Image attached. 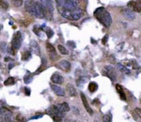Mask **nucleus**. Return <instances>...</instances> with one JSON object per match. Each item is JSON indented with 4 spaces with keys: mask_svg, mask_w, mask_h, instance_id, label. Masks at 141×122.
I'll use <instances>...</instances> for the list:
<instances>
[{
    "mask_svg": "<svg viewBox=\"0 0 141 122\" xmlns=\"http://www.w3.org/2000/svg\"><path fill=\"white\" fill-rule=\"evenodd\" d=\"M94 17L106 27H110L112 22L110 13L106 10V8H102V7L96 9L95 12H94Z\"/></svg>",
    "mask_w": 141,
    "mask_h": 122,
    "instance_id": "f257e3e1",
    "label": "nucleus"
},
{
    "mask_svg": "<svg viewBox=\"0 0 141 122\" xmlns=\"http://www.w3.org/2000/svg\"><path fill=\"white\" fill-rule=\"evenodd\" d=\"M59 13L61 14L62 17H64L66 19L71 20V21H77L83 17V9L80 8H77L74 9H64L60 8L59 9Z\"/></svg>",
    "mask_w": 141,
    "mask_h": 122,
    "instance_id": "f03ea898",
    "label": "nucleus"
},
{
    "mask_svg": "<svg viewBox=\"0 0 141 122\" xmlns=\"http://www.w3.org/2000/svg\"><path fill=\"white\" fill-rule=\"evenodd\" d=\"M40 3H41L44 9L45 17L48 20H51L53 17L54 13V3L53 0H40Z\"/></svg>",
    "mask_w": 141,
    "mask_h": 122,
    "instance_id": "7ed1b4c3",
    "label": "nucleus"
},
{
    "mask_svg": "<svg viewBox=\"0 0 141 122\" xmlns=\"http://www.w3.org/2000/svg\"><path fill=\"white\" fill-rule=\"evenodd\" d=\"M58 9H74L79 7L78 0H57Z\"/></svg>",
    "mask_w": 141,
    "mask_h": 122,
    "instance_id": "20e7f679",
    "label": "nucleus"
},
{
    "mask_svg": "<svg viewBox=\"0 0 141 122\" xmlns=\"http://www.w3.org/2000/svg\"><path fill=\"white\" fill-rule=\"evenodd\" d=\"M30 13L31 15H33L34 17H36L37 18H44L45 17V13H44V9L42 7L41 3L40 2H36L34 3L33 7L31 8L30 11Z\"/></svg>",
    "mask_w": 141,
    "mask_h": 122,
    "instance_id": "39448f33",
    "label": "nucleus"
},
{
    "mask_svg": "<svg viewBox=\"0 0 141 122\" xmlns=\"http://www.w3.org/2000/svg\"><path fill=\"white\" fill-rule=\"evenodd\" d=\"M22 34L20 31H17L14 34L13 41H12V50H13V53L14 54V51H17L18 49L22 46Z\"/></svg>",
    "mask_w": 141,
    "mask_h": 122,
    "instance_id": "423d86ee",
    "label": "nucleus"
},
{
    "mask_svg": "<svg viewBox=\"0 0 141 122\" xmlns=\"http://www.w3.org/2000/svg\"><path fill=\"white\" fill-rule=\"evenodd\" d=\"M102 74L105 76L108 77L112 82L116 81V73L115 71V69L111 65L105 66L102 69Z\"/></svg>",
    "mask_w": 141,
    "mask_h": 122,
    "instance_id": "0eeeda50",
    "label": "nucleus"
},
{
    "mask_svg": "<svg viewBox=\"0 0 141 122\" xmlns=\"http://www.w3.org/2000/svg\"><path fill=\"white\" fill-rule=\"evenodd\" d=\"M1 117L5 122H12L13 121V116L12 111L3 107H1Z\"/></svg>",
    "mask_w": 141,
    "mask_h": 122,
    "instance_id": "6e6552de",
    "label": "nucleus"
},
{
    "mask_svg": "<svg viewBox=\"0 0 141 122\" xmlns=\"http://www.w3.org/2000/svg\"><path fill=\"white\" fill-rule=\"evenodd\" d=\"M121 13L123 16V17H125L128 21H133L135 18V11H133L130 8H123L121 11Z\"/></svg>",
    "mask_w": 141,
    "mask_h": 122,
    "instance_id": "1a4fd4ad",
    "label": "nucleus"
},
{
    "mask_svg": "<svg viewBox=\"0 0 141 122\" xmlns=\"http://www.w3.org/2000/svg\"><path fill=\"white\" fill-rule=\"evenodd\" d=\"M46 47L47 51H48V54H49V56H50V60L53 61L57 60L59 59V56L57 55V53H56L55 47H54L50 43H46Z\"/></svg>",
    "mask_w": 141,
    "mask_h": 122,
    "instance_id": "9d476101",
    "label": "nucleus"
},
{
    "mask_svg": "<svg viewBox=\"0 0 141 122\" xmlns=\"http://www.w3.org/2000/svg\"><path fill=\"white\" fill-rule=\"evenodd\" d=\"M128 7L133 11L141 13V0H133L128 3Z\"/></svg>",
    "mask_w": 141,
    "mask_h": 122,
    "instance_id": "9b49d317",
    "label": "nucleus"
},
{
    "mask_svg": "<svg viewBox=\"0 0 141 122\" xmlns=\"http://www.w3.org/2000/svg\"><path fill=\"white\" fill-rule=\"evenodd\" d=\"M57 66L60 68L61 70H63V71L64 72H69L70 69H71V64H70L68 60H61L58 64Z\"/></svg>",
    "mask_w": 141,
    "mask_h": 122,
    "instance_id": "f8f14e48",
    "label": "nucleus"
},
{
    "mask_svg": "<svg viewBox=\"0 0 141 122\" xmlns=\"http://www.w3.org/2000/svg\"><path fill=\"white\" fill-rule=\"evenodd\" d=\"M50 88L53 90L54 92L57 96H59V97H64L65 95V92L61 87L55 85V84H50Z\"/></svg>",
    "mask_w": 141,
    "mask_h": 122,
    "instance_id": "ddd939ff",
    "label": "nucleus"
},
{
    "mask_svg": "<svg viewBox=\"0 0 141 122\" xmlns=\"http://www.w3.org/2000/svg\"><path fill=\"white\" fill-rule=\"evenodd\" d=\"M50 79L54 83H56V84H62L64 83V77H63L60 74H59V73H55V74H53Z\"/></svg>",
    "mask_w": 141,
    "mask_h": 122,
    "instance_id": "4468645a",
    "label": "nucleus"
},
{
    "mask_svg": "<svg viewBox=\"0 0 141 122\" xmlns=\"http://www.w3.org/2000/svg\"><path fill=\"white\" fill-rule=\"evenodd\" d=\"M81 99H82V102H83V107H84V108L86 109V111L88 112V114H89V115L93 116V109L91 108L90 106H89L88 100H87V98H86V97H85V95H84L83 93H81Z\"/></svg>",
    "mask_w": 141,
    "mask_h": 122,
    "instance_id": "2eb2a0df",
    "label": "nucleus"
},
{
    "mask_svg": "<svg viewBox=\"0 0 141 122\" xmlns=\"http://www.w3.org/2000/svg\"><path fill=\"white\" fill-rule=\"evenodd\" d=\"M30 48H31V50L34 54H36V55H41V48H40L38 43H37L36 41H31Z\"/></svg>",
    "mask_w": 141,
    "mask_h": 122,
    "instance_id": "dca6fc26",
    "label": "nucleus"
},
{
    "mask_svg": "<svg viewBox=\"0 0 141 122\" xmlns=\"http://www.w3.org/2000/svg\"><path fill=\"white\" fill-rule=\"evenodd\" d=\"M56 106L58 107L59 110H60L61 112H64V113H65V112H69L70 110L69 106L67 102H63V103H61V104H58Z\"/></svg>",
    "mask_w": 141,
    "mask_h": 122,
    "instance_id": "f3484780",
    "label": "nucleus"
},
{
    "mask_svg": "<svg viewBox=\"0 0 141 122\" xmlns=\"http://www.w3.org/2000/svg\"><path fill=\"white\" fill-rule=\"evenodd\" d=\"M66 90L68 92V93H69L71 97H76V96H77V91H76V89H75V88L72 85V84H70V83L67 84Z\"/></svg>",
    "mask_w": 141,
    "mask_h": 122,
    "instance_id": "a211bd4d",
    "label": "nucleus"
},
{
    "mask_svg": "<svg viewBox=\"0 0 141 122\" xmlns=\"http://www.w3.org/2000/svg\"><path fill=\"white\" fill-rule=\"evenodd\" d=\"M116 91L118 92V93H119V95H120V97H121V99L125 101L126 100V96H125V93L124 92V90H123V88H122V87L120 85V84H116Z\"/></svg>",
    "mask_w": 141,
    "mask_h": 122,
    "instance_id": "6ab92c4d",
    "label": "nucleus"
},
{
    "mask_svg": "<svg viewBox=\"0 0 141 122\" xmlns=\"http://www.w3.org/2000/svg\"><path fill=\"white\" fill-rule=\"evenodd\" d=\"M116 69H118L119 71L122 72L125 74H130V69H127V68H126L125 66H124V65L121 64H116Z\"/></svg>",
    "mask_w": 141,
    "mask_h": 122,
    "instance_id": "aec40b11",
    "label": "nucleus"
},
{
    "mask_svg": "<svg viewBox=\"0 0 141 122\" xmlns=\"http://www.w3.org/2000/svg\"><path fill=\"white\" fill-rule=\"evenodd\" d=\"M35 3H36V2H34V0H27V1H26L25 8H26V10L28 12V13H30L31 9V8L33 7Z\"/></svg>",
    "mask_w": 141,
    "mask_h": 122,
    "instance_id": "412c9836",
    "label": "nucleus"
},
{
    "mask_svg": "<svg viewBox=\"0 0 141 122\" xmlns=\"http://www.w3.org/2000/svg\"><path fill=\"white\" fill-rule=\"evenodd\" d=\"M98 88V85L95 82H91L88 85V90L91 92H95L97 90Z\"/></svg>",
    "mask_w": 141,
    "mask_h": 122,
    "instance_id": "4be33fe9",
    "label": "nucleus"
},
{
    "mask_svg": "<svg viewBox=\"0 0 141 122\" xmlns=\"http://www.w3.org/2000/svg\"><path fill=\"white\" fill-rule=\"evenodd\" d=\"M63 117H64V113H60L59 115H56V116H54L52 119L54 122H62Z\"/></svg>",
    "mask_w": 141,
    "mask_h": 122,
    "instance_id": "5701e85b",
    "label": "nucleus"
},
{
    "mask_svg": "<svg viewBox=\"0 0 141 122\" xmlns=\"http://www.w3.org/2000/svg\"><path fill=\"white\" fill-rule=\"evenodd\" d=\"M58 50L60 51V54H62V55H69V50H67L66 48L64 47L63 46H61V45H59L58 46Z\"/></svg>",
    "mask_w": 141,
    "mask_h": 122,
    "instance_id": "b1692460",
    "label": "nucleus"
},
{
    "mask_svg": "<svg viewBox=\"0 0 141 122\" xmlns=\"http://www.w3.org/2000/svg\"><path fill=\"white\" fill-rule=\"evenodd\" d=\"M14 83H15V79H14V78H13V77H9V78L4 82V85L5 86H11V85H13Z\"/></svg>",
    "mask_w": 141,
    "mask_h": 122,
    "instance_id": "393cba45",
    "label": "nucleus"
},
{
    "mask_svg": "<svg viewBox=\"0 0 141 122\" xmlns=\"http://www.w3.org/2000/svg\"><path fill=\"white\" fill-rule=\"evenodd\" d=\"M31 53L29 52V51H24V52L22 53V60H28L31 59Z\"/></svg>",
    "mask_w": 141,
    "mask_h": 122,
    "instance_id": "a878e982",
    "label": "nucleus"
},
{
    "mask_svg": "<svg viewBox=\"0 0 141 122\" xmlns=\"http://www.w3.org/2000/svg\"><path fill=\"white\" fill-rule=\"evenodd\" d=\"M44 30L46 31V33L47 35V36H48V38H50V37L54 35V31L50 29V27H45Z\"/></svg>",
    "mask_w": 141,
    "mask_h": 122,
    "instance_id": "bb28decb",
    "label": "nucleus"
},
{
    "mask_svg": "<svg viewBox=\"0 0 141 122\" xmlns=\"http://www.w3.org/2000/svg\"><path fill=\"white\" fill-rule=\"evenodd\" d=\"M12 3L14 7H21L23 3V0H12Z\"/></svg>",
    "mask_w": 141,
    "mask_h": 122,
    "instance_id": "cd10ccee",
    "label": "nucleus"
},
{
    "mask_svg": "<svg viewBox=\"0 0 141 122\" xmlns=\"http://www.w3.org/2000/svg\"><path fill=\"white\" fill-rule=\"evenodd\" d=\"M32 79H33V76H32L31 74H28L27 75H26L25 76L24 82H25V83H30Z\"/></svg>",
    "mask_w": 141,
    "mask_h": 122,
    "instance_id": "c85d7f7f",
    "label": "nucleus"
},
{
    "mask_svg": "<svg viewBox=\"0 0 141 122\" xmlns=\"http://www.w3.org/2000/svg\"><path fill=\"white\" fill-rule=\"evenodd\" d=\"M0 49H1L2 53H5L7 51V44L4 41H2L0 43Z\"/></svg>",
    "mask_w": 141,
    "mask_h": 122,
    "instance_id": "c756f323",
    "label": "nucleus"
},
{
    "mask_svg": "<svg viewBox=\"0 0 141 122\" xmlns=\"http://www.w3.org/2000/svg\"><path fill=\"white\" fill-rule=\"evenodd\" d=\"M0 6H1L2 9H3V10H7L8 8V4L4 0H0Z\"/></svg>",
    "mask_w": 141,
    "mask_h": 122,
    "instance_id": "7c9ffc66",
    "label": "nucleus"
},
{
    "mask_svg": "<svg viewBox=\"0 0 141 122\" xmlns=\"http://www.w3.org/2000/svg\"><path fill=\"white\" fill-rule=\"evenodd\" d=\"M103 122H111V116H109V115H105L104 116H103Z\"/></svg>",
    "mask_w": 141,
    "mask_h": 122,
    "instance_id": "2f4dec72",
    "label": "nucleus"
},
{
    "mask_svg": "<svg viewBox=\"0 0 141 122\" xmlns=\"http://www.w3.org/2000/svg\"><path fill=\"white\" fill-rule=\"evenodd\" d=\"M135 113L137 115V116L140 117V118H141V109L140 108H135Z\"/></svg>",
    "mask_w": 141,
    "mask_h": 122,
    "instance_id": "473e14b6",
    "label": "nucleus"
},
{
    "mask_svg": "<svg viewBox=\"0 0 141 122\" xmlns=\"http://www.w3.org/2000/svg\"><path fill=\"white\" fill-rule=\"evenodd\" d=\"M109 61L111 63H112V64H115V63H116V59H115L114 55H110L109 56Z\"/></svg>",
    "mask_w": 141,
    "mask_h": 122,
    "instance_id": "72a5a7b5",
    "label": "nucleus"
},
{
    "mask_svg": "<svg viewBox=\"0 0 141 122\" xmlns=\"http://www.w3.org/2000/svg\"><path fill=\"white\" fill-rule=\"evenodd\" d=\"M67 44H68V46H70V48H74L75 47V44H74V41H68Z\"/></svg>",
    "mask_w": 141,
    "mask_h": 122,
    "instance_id": "f704fd0d",
    "label": "nucleus"
},
{
    "mask_svg": "<svg viewBox=\"0 0 141 122\" xmlns=\"http://www.w3.org/2000/svg\"><path fill=\"white\" fill-rule=\"evenodd\" d=\"M25 92H26V94H27V96H29V95L31 94V92H30V88H25Z\"/></svg>",
    "mask_w": 141,
    "mask_h": 122,
    "instance_id": "c9c22d12",
    "label": "nucleus"
},
{
    "mask_svg": "<svg viewBox=\"0 0 141 122\" xmlns=\"http://www.w3.org/2000/svg\"><path fill=\"white\" fill-rule=\"evenodd\" d=\"M107 39H108V36H106L103 37V39H102V43H103V44H106V42H107Z\"/></svg>",
    "mask_w": 141,
    "mask_h": 122,
    "instance_id": "e433bc0d",
    "label": "nucleus"
},
{
    "mask_svg": "<svg viewBox=\"0 0 141 122\" xmlns=\"http://www.w3.org/2000/svg\"><path fill=\"white\" fill-rule=\"evenodd\" d=\"M40 117H42V115H41V116H32L31 119H38V118H40Z\"/></svg>",
    "mask_w": 141,
    "mask_h": 122,
    "instance_id": "4c0bfd02",
    "label": "nucleus"
}]
</instances>
